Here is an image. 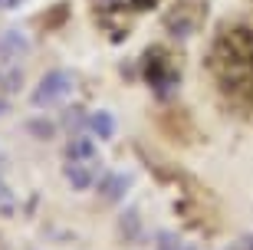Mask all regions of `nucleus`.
<instances>
[{
	"label": "nucleus",
	"mask_w": 253,
	"mask_h": 250,
	"mask_svg": "<svg viewBox=\"0 0 253 250\" xmlns=\"http://www.w3.org/2000/svg\"><path fill=\"white\" fill-rule=\"evenodd\" d=\"M204 69L227 112L253 125V13L227 17L217 27Z\"/></svg>",
	"instance_id": "1"
},
{
	"label": "nucleus",
	"mask_w": 253,
	"mask_h": 250,
	"mask_svg": "<svg viewBox=\"0 0 253 250\" xmlns=\"http://www.w3.org/2000/svg\"><path fill=\"white\" fill-rule=\"evenodd\" d=\"M138 73L145 79V86L151 89V96L165 105V102L174 99V93H178V86H181V56L174 50H165L155 43V47H148L141 53Z\"/></svg>",
	"instance_id": "2"
},
{
	"label": "nucleus",
	"mask_w": 253,
	"mask_h": 250,
	"mask_svg": "<svg viewBox=\"0 0 253 250\" xmlns=\"http://www.w3.org/2000/svg\"><path fill=\"white\" fill-rule=\"evenodd\" d=\"M131 0H92V20L112 43H122L131 33Z\"/></svg>",
	"instance_id": "3"
},
{
	"label": "nucleus",
	"mask_w": 253,
	"mask_h": 250,
	"mask_svg": "<svg viewBox=\"0 0 253 250\" xmlns=\"http://www.w3.org/2000/svg\"><path fill=\"white\" fill-rule=\"evenodd\" d=\"M204 20H207V0H174L171 10L165 13V30L171 40H188L201 30Z\"/></svg>",
	"instance_id": "4"
},
{
	"label": "nucleus",
	"mask_w": 253,
	"mask_h": 250,
	"mask_svg": "<svg viewBox=\"0 0 253 250\" xmlns=\"http://www.w3.org/2000/svg\"><path fill=\"white\" fill-rule=\"evenodd\" d=\"M73 93V73H66V69H53L40 79V86L33 89V105L43 109V105H59L63 99H69Z\"/></svg>",
	"instance_id": "5"
},
{
	"label": "nucleus",
	"mask_w": 253,
	"mask_h": 250,
	"mask_svg": "<svg viewBox=\"0 0 253 250\" xmlns=\"http://www.w3.org/2000/svg\"><path fill=\"white\" fill-rule=\"evenodd\" d=\"M128 188H131V175L128 171H109V175L99 181V195H102V201L119 204L125 195H128Z\"/></svg>",
	"instance_id": "6"
},
{
	"label": "nucleus",
	"mask_w": 253,
	"mask_h": 250,
	"mask_svg": "<svg viewBox=\"0 0 253 250\" xmlns=\"http://www.w3.org/2000/svg\"><path fill=\"white\" fill-rule=\"evenodd\" d=\"M63 175L76 191H85L95 185V161H66Z\"/></svg>",
	"instance_id": "7"
},
{
	"label": "nucleus",
	"mask_w": 253,
	"mask_h": 250,
	"mask_svg": "<svg viewBox=\"0 0 253 250\" xmlns=\"http://www.w3.org/2000/svg\"><path fill=\"white\" fill-rule=\"evenodd\" d=\"M30 50V43H27V37L20 33V30H3L0 33V63H10V59H17V56H23Z\"/></svg>",
	"instance_id": "8"
},
{
	"label": "nucleus",
	"mask_w": 253,
	"mask_h": 250,
	"mask_svg": "<svg viewBox=\"0 0 253 250\" xmlns=\"http://www.w3.org/2000/svg\"><path fill=\"white\" fill-rule=\"evenodd\" d=\"M119 231H122V241L125 244H141V241H145L138 207H125V211H122V217H119Z\"/></svg>",
	"instance_id": "9"
},
{
	"label": "nucleus",
	"mask_w": 253,
	"mask_h": 250,
	"mask_svg": "<svg viewBox=\"0 0 253 250\" xmlns=\"http://www.w3.org/2000/svg\"><path fill=\"white\" fill-rule=\"evenodd\" d=\"M59 129L69 132V135H79L83 129H89V115H85V105H69V109L59 112Z\"/></svg>",
	"instance_id": "10"
},
{
	"label": "nucleus",
	"mask_w": 253,
	"mask_h": 250,
	"mask_svg": "<svg viewBox=\"0 0 253 250\" xmlns=\"http://www.w3.org/2000/svg\"><path fill=\"white\" fill-rule=\"evenodd\" d=\"M66 161H95V142L89 135H73L66 145Z\"/></svg>",
	"instance_id": "11"
},
{
	"label": "nucleus",
	"mask_w": 253,
	"mask_h": 250,
	"mask_svg": "<svg viewBox=\"0 0 253 250\" xmlns=\"http://www.w3.org/2000/svg\"><path fill=\"white\" fill-rule=\"evenodd\" d=\"M89 129L95 139H112L115 135V119L109 112H89Z\"/></svg>",
	"instance_id": "12"
},
{
	"label": "nucleus",
	"mask_w": 253,
	"mask_h": 250,
	"mask_svg": "<svg viewBox=\"0 0 253 250\" xmlns=\"http://www.w3.org/2000/svg\"><path fill=\"white\" fill-rule=\"evenodd\" d=\"M23 129L33 135V139H40V142H49V139H56V125L49 119H30Z\"/></svg>",
	"instance_id": "13"
},
{
	"label": "nucleus",
	"mask_w": 253,
	"mask_h": 250,
	"mask_svg": "<svg viewBox=\"0 0 253 250\" xmlns=\"http://www.w3.org/2000/svg\"><path fill=\"white\" fill-rule=\"evenodd\" d=\"M66 17H69V3H56V7H49L43 17H40V23H43V30H56L66 23Z\"/></svg>",
	"instance_id": "14"
},
{
	"label": "nucleus",
	"mask_w": 253,
	"mask_h": 250,
	"mask_svg": "<svg viewBox=\"0 0 253 250\" xmlns=\"http://www.w3.org/2000/svg\"><path fill=\"white\" fill-rule=\"evenodd\" d=\"M23 86V73L20 69H7V73H0V96H13Z\"/></svg>",
	"instance_id": "15"
},
{
	"label": "nucleus",
	"mask_w": 253,
	"mask_h": 250,
	"mask_svg": "<svg viewBox=\"0 0 253 250\" xmlns=\"http://www.w3.org/2000/svg\"><path fill=\"white\" fill-rule=\"evenodd\" d=\"M155 247H158V250H181L184 244L178 241V234H168V231H161L158 237H155Z\"/></svg>",
	"instance_id": "16"
},
{
	"label": "nucleus",
	"mask_w": 253,
	"mask_h": 250,
	"mask_svg": "<svg viewBox=\"0 0 253 250\" xmlns=\"http://www.w3.org/2000/svg\"><path fill=\"white\" fill-rule=\"evenodd\" d=\"M227 250H253V234H244L240 241H234Z\"/></svg>",
	"instance_id": "17"
},
{
	"label": "nucleus",
	"mask_w": 253,
	"mask_h": 250,
	"mask_svg": "<svg viewBox=\"0 0 253 250\" xmlns=\"http://www.w3.org/2000/svg\"><path fill=\"white\" fill-rule=\"evenodd\" d=\"M131 7L135 10H151V7H158V0H131Z\"/></svg>",
	"instance_id": "18"
},
{
	"label": "nucleus",
	"mask_w": 253,
	"mask_h": 250,
	"mask_svg": "<svg viewBox=\"0 0 253 250\" xmlns=\"http://www.w3.org/2000/svg\"><path fill=\"white\" fill-rule=\"evenodd\" d=\"M7 201H13V198H10L7 185H3V181H0V204H7Z\"/></svg>",
	"instance_id": "19"
},
{
	"label": "nucleus",
	"mask_w": 253,
	"mask_h": 250,
	"mask_svg": "<svg viewBox=\"0 0 253 250\" xmlns=\"http://www.w3.org/2000/svg\"><path fill=\"white\" fill-rule=\"evenodd\" d=\"M17 3H23V0H0V7H17Z\"/></svg>",
	"instance_id": "20"
},
{
	"label": "nucleus",
	"mask_w": 253,
	"mask_h": 250,
	"mask_svg": "<svg viewBox=\"0 0 253 250\" xmlns=\"http://www.w3.org/2000/svg\"><path fill=\"white\" fill-rule=\"evenodd\" d=\"M7 109H10V102H7V99H0V115H3Z\"/></svg>",
	"instance_id": "21"
},
{
	"label": "nucleus",
	"mask_w": 253,
	"mask_h": 250,
	"mask_svg": "<svg viewBox=\"0 0 253 250\" xmlns=\"http://www.w3.org/2000/svg\"><path fill=\"white\" fill-rule=\"evenodd\" d=\"M181 250H197V247H181Z\"/></svg>",
	"instance_id": "22"
}]
</instances>
